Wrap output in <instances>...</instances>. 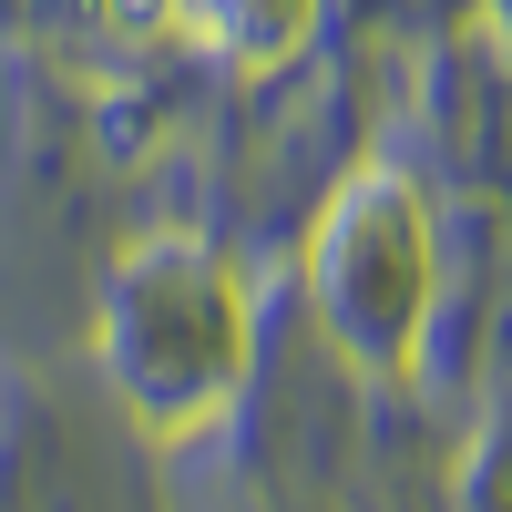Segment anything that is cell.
Instances as JSON below:
<instances>
[{
	"label": "cell",
	"mask_w": 512,
	"mask_h": 512,
	"mask_svg": "<svg viewBox=\"0 0 512 512\" xmlns=\"http://www.w3.org/2000/svg\"><path fill=\"white\" fill-rule=\"evenodd\" d=\"M113 11H123V21H134V31H164V21H175V11H185V0H113Z\"/></svg>",
	"instance_id": "277c9868"
},
{
	"label": "cell",
	"mask_w": 512,
	"mask_h": 512,
	"mask_svg": "<svg viewBox=\"0 0 512 512\" xmlns=\"http://www.w3.org/2000/svg\"><path fill=\"white\" fill-rule=\"evenodd\" d=\"M246 349H256V308L205 246L154 236L113 267L103 318H93V359H103V379L123 390V410L144 431L216 420L246 379Z\"/></svg>",
	"instance_id": "6da1fadb"
},
{
	"label": "cell",
	"mask_w": 512,
	"mask_h": 512,
	"mask_svg": "<svg viewBox=\"0 0 512 512\" xmlns=\"http://www.w3.org/2000/svg\"><path fill=\"white\" fill-rule=\"evenodd\" d=\"M308 287H318L328 338L359 369H410L420 328H431V287H441L431 205H420L400 175L338 185V205L318 216V246H308Z\"/></svg>",
	"instance_id": "7a4b0ae2"
},
{
	"label": "cell",
	"mask_w": 512,
	"mask_h": 512,
	"mask_svg": "<svg viewBox=\"0 0 512 512\" xmlns=\"http://www.w3.org/2000/svg\"><path fill=\"white\" fill-rule=\"evenodd\" d=\"M185 21H195V41L216 62L267 72V62H287L297 41L318 31V0H185Z\"/></svg>",
	"instance_id": "3957f363"
}]
</instances>
